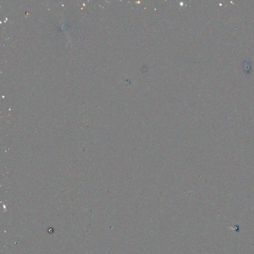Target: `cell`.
<instances>
[{"mask_svg":"<svg viewBox=\"0 0 254 254\" xmlns=\"http://www.w3.org/2000/svg\"><path fill=\"white\" fill-rule=\"evenodd\" d=\"M243 66H244V68L245 72L247 73H249L250 72L251 68V64H250V63L249 62H248L247 61L245 60L243 63Z\"/></svg>","mask_w":254,"mask_h":254,"instance_id":"cell-1","label":"cell"}]
</instances>
